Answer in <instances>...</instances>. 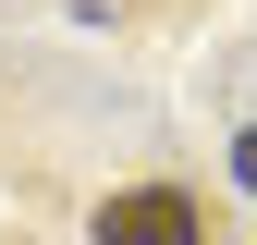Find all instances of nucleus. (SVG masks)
I'll return each instance as SVG.
<instances>
[{"label": "nucleus", "mask_w": 257, "mask_h": 245, "mask_svg": "<svg viewBox=\"0 0 257 245\" xmlns=\"http://www.w3.org/2000/svg\"><path fill=\"white\" fill-rule=\"evenodd\" d=\"M98 245H196V196L135 184V196H110V208H98Z\"/></svg>", "instance_id": "f257e3e1"}, {"label": "nucleus", "mask_w": 257, "mask_h": 245, "mask_svg": "<svg viewBox=\"0 0 257 245\" xmlns=\"http://www.w3.org/2000/svg\"><path fill=\"white\" fill-rule=\"evenodd\" d=\"M233 172H245V196H257V122H245V135H233Z\"/></svg>", "instance_id": "f03ea898"}]
</instances>
